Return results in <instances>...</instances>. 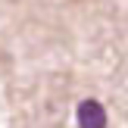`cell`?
Masks as SVG:
<instances>
[{
    "label": "cell",
    "instance_id": "cell-1",
    "mask_svg": "<svg viewBox=\"0 0 128 128\" xmlns=\"http://www.w3.org/2000/svg\"><path fill=\"white\" fill-rule=\"evenodd\" d=\"M78 128H106V110L97 100H81L78 103Z\"/></svg>",
    "mask_w": 128,
    "mask_h": 128
}]
</instances>
